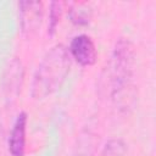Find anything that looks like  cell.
Here are the masks:
<instances>
[{
    "instance_id": "6da1fadb",
    "label": "cell",
    "mask_w": 156,
    "mask_h": 156,
    "mask_svg": "<svg viewBox=\"0 0 156 156\" xmlns=\"http://www.w3.org/2000/svg\"><path fill=\"white\" fill-rule=\"evenodd\" d=\"M135 50L129 39L119 38L107 65V87L112 101L119 107H129L134 98Z\"/></svg>"
},
{
    "instance_id": "7a4b0ae2",
    "label": "cell",
    "mask_w": 156,
    "mask_h": 156,
    "mask_svg": "<svg viewBox=\"0 0 156 156\" xmlns=\"http://www.w3.org/2000/svg\"><path fill=\"white\" fill-rule=\"evenodd\" d=\"M71 68V56L62 44L52 46L41 58L32 83V98L45 99L55 93L65 82Z\"/></svg>"
},
{
    "instance_id": "3957f363",
    "label": "cell",
    "mask_w": 156,
    "mask_h": 156,
    "mask_svg": "<svg viewBox=\"0 0 156 156\" xmlns=\"http://www.w3.org/2000/svg\"><path fill=\"white\" fill-rule=\"evenodd\" d=\"M20 23L22 34L30 39L35 37L40 29L44 15V5L41 1H20L18 2Z\"/></svg>"
},
{
    "instance_id": "277c9868",
    "label": "cell",
    "mask_w": 156,
    "mask_h": 156,
    "mask_svg": "<svg viewBox=\"0 0 156 156\" xmlns=\"http://www.w3.org/2000/svg\"><path fill=\"white\" fill-rule=\"evenodd\" d=\"M24 78V68L18 57H12L4 71L2 76V93L7 105L13 104L22 89Z\"/></svg>"
},
{
    "instance_id": "5b68a950",
    "label": "cell",
    "mask_w": 156,
    "mask_h": 156,
    "mask_svg": "<svg viewBox=\"0 0 156 156\" xmlns=\"http://www.w3.org/2000/svg\"><path fill=\"white\" fill-rule=\"evenodd\" d=\"M69 56L74 58L80 66L89 67L96 62L98 50L93 39L87 34L76 35L69 44Z\"/></svg>"
},
{
    "instance_id": "8992f818",
    "label": "cell",
    "mask_w": 156,
    "mask_h": 156,
    "mask_svg": "<svg viewBox=\"0 0 156 156\" xmlns=\"http://www.w3.org/2000/svg\"><path fill=\"white\" fill-rule=\"evenodd\" d=\"M26 128L27 115L21 112L13 122L10 136H9V151L11 156H24L26 152Z\"/></svg>"
},
{
    "instance_id": "52a82bcc",
    "label": "cell",
    "mask_w": 156,
    "mask_h": 156,
    "mask_svg": "<svg viewBox=\"0 0 156 156\" xmlns=\"http://www.w3.org/2000/svg\"><path fill=\"white\" fill-rule=\"evenodd\" d=\"M91 15H93L91 9L85 4H77L74 7H72L69 10L71 21L74 24H79V26L88 24L90 22Z\"/></svg>"
},
{
    "instance_id": "ba28073f",
    "label": "cell",
    "mask_w": 156,
    "mask_h": 156,
    "mask_svg": "<svg viewBox=\"0 0 156 156\" xmlns=\"http://www.w3.org/2000/svg\"><path fill=\"white\" fill-rule=\"evenodd\" d=\"M127 152V145L122 139H111L108 140L100 156H126Z\"/></svg>"
},
{
    "instance_id": "9c48e42d",
    "label": "cell",
    "mask_w": 156,
    "mask_h": 156,
    "mask_svg": "<svg viewBox=\"0 0 156 156\" xmlns=\"http://www.w3.org/2000/svg\"><path fill=\"white\" fill-rule=\"evenodd\" d=\"M65 2L62 1H52L50 4V12H49V33L54 34L56 27L58 26L60 18L63 12Z\"/></svg>"
}]
</instances>
